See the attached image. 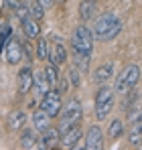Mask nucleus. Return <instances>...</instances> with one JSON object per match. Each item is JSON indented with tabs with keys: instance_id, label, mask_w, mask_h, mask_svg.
Returning a JSON list of instances; mask_svg holds the SVG:
<instances>
[{
	"instance_id": "obj_1",
	"label": "nucleus",
	"mask_w": 142,
	"mask_h": 150,
	"mask_svg": "<svg viewBox=\"0 0 142 150\" xmlns=\"http://www.w3.org/2000/svg\"><path fill=\"white\" fill-rule=\"evenodd\" d=\"M94 37L99 41H112L116 39L122 30V21L118 18L116 12H104L99 18H95L94 23Z\"/></svg>"
},
{
	"instance_id": "obj_2",
	"label": "nucleus",
	"mask_w": 142,
	"mask_h": 150,
	"mask_svg": "<svg viewBox=\"0 0 142 150\" xmlns=\"http://www.w3.org/2000/svg\"><path fill=\"white\" fill-rule=\"evenodd\" d=\"M94 30L85 25H79L73 30V37H71V49L73 53H92L94 49Z\"/></svg>"
},
{
	"instance_id": "obj_3",
	"label": "nucleus",
	"mask_w": 142,
	"mask_h": 150,
	"mask_svg": "<svg viewBox=\"0 0 142 150\" xmlns=\"http://www.w3.org/2000/svg\"><path fill=\"white\" fill-rule=\"evenodd\" d=\"M81 116H83V110H81V103H79V100L77 98H71L69 101H67V105L61 110V114H59V130H61V134L67 130V128H71L73 124H79L81 122Z\"/></svg>"
},
{
	"instance_id": "obj_4",
	"label": "nucleus",
	"mask_w": 142,
	"mask_h": 150,
	"mask_svg": "<svg viewBox=\"0 0 142 150\" xmlns=\"http://www.w3.org/2000/svg\"><path fill=\"white\" fill-rule=\"evenodd\" d=\"M112 108H114V89H110V87H99L97 89V93H95V118L102 122V120H106L108 116H110V112H112Z\"/></svg>"
},
{
	"instance_id": "obj_5",
	"label": "nucleus",
	"mask_w": 142,
	"mask_h": 150,
	"mask_svg": "<svg viewBox=\"0 0 142 150\" xmlns=\"http://www.w3.org/2000/svg\"><path fill=\"white\" fill-rule=\"evenodd\" d=\"M138 79H140V67H138V65H128V67L116 77V87H114V91L126 93L128 89H134L136 83H138Z\"/></svg>"
},
{
	"instance_id": "obj_6",
	"label": "nucleus",
	"mask_w": 142,
	"mask_h": 150,
	"mask_svg": "<svg viewBox=\"0 0 142 150\" xmlns=\"http://www.w3.org/2000/svg\"><path fill=\"white\" fill-rule=\"evenodd\" d=\"M41 110H45L51 118H59L61 110H63V100H61V91L57 87H51L45 98L41 100Z\"/></svg>"
},
{
	"instance_id": "obj_7",
	"label": "nucleus",
	"mask_w": 142,
	"mask_h": 150,
	"mask_svg": "<svg viewBox=\"0 0 142 150\" xmlns=\"http://www.w3.org/2000/svg\"><path fill=\"white\" fill-rule=\"evenodd\" d=\"M47 61L55 63L57 67H59V65H63V63L67 61V49H65V43H63L61 39H57V37H55V39H51Z\"/></svg>"
},
{
	"instance_id": "obj_8",
	"label": "nucleus",
	"mask_w": 142,
	"mask_h": 150,
	"mask_svg": "<svg viewBox=\"0 0 142 150\" xmlns=\"http://www.w3.org/2000/svg\"><path fill=\"white\" fill-rule=\"evenodd\" d=\"M23 55H24V45L16 39V37H12V39L8 41L6 49H4V57H6V61H8L10 65H16L18 61H23Z\"/></svg>"
},
{
	"instance_id": "obj_9",
	"label": "nucleus",
	"mask_w": 142,
	"mask_h": 150,
	"mask_svg": "<svg viewBox=\"0 0 142 150\" xmlns=\"http://www.w3.org/2000/svg\"><path fill=\"white\" fill-rule=\"evenodd\" d=\"M83 148H87V150L104 148V134H102L99 126H89L87 136H85V142H83Z\"/></svg>"
},
{
	"instance_id": "obj_10",
	"label": "nucleus",
	"mask_w": 142,
	"mask_h": 150,
	"mask_svg": "<svg viewBox=\"0 0 142 150\" xmlns=\"http://www.w3.org/2000/svg\"><path fill=\"white\" fill-rule=\"evenodd\" d=\"M81 140V126L73 124L61 134V146L63 148H77V142Z\"/></svg>"
},
{
	"instance_id": "obj_11",
	"label": "nucleus",
	"mask_w": 142,
	"mask_h": 150,
	"mask_svg": "<svg viewBox=\"0 0 142 150\" xmlns=\"http://www.w3.org/2000/svg\"><path fill=\"white\" fill-rule=\"evenodd\" d=\"M49 89H51V83H49L45 71L35 73V79H33V93H35V100L41 101L43 98H45V93H47Z\"/></svg>"
},
{
	"instance_id": "obj_12",
	"label": "nucleus",
	"mask_w": 142,
	"mask_h": 150,
	"mask_svg": "<svg viewBox=\"0 0 142 150\" xmlns=\"http://www.w3.org/2000/svg\"><path fill=\"white\" fill-rule=\"evenodd\" d=\"M61 142V130L59 128H49L43 132V136H41V142H39V148H55L57 144Z\"/></svg>"
},
{
	"instance_id": "obj_13",
	"label": "nucleus",
	"mask_w": 142,
	"mask_h": 150,
	"mask_svg": "<svg viewBox=\"0 0 142 150\" xmlns=\"http://www.w3.org/2000/svg\"><path fill=\"white\" fill-rule=\"evenodd\" d=\"M33 79H35V73H33V69L28 65L18 71V93L21 96H26L33 89Z\"/></svg>"
},
{
	"instance_id": "obj_14",
	"label": "nucleus",
	"mask_w": 142,
	"mask_h": 150,
	"mask_svg": "<svg viewBox=\"0 0 142 150\" xmlns=\"http://www.w3.org/2000/svg\"><path fill=\"white\" fill-rule=\"evenodd\" d=\"M114 77V63L112 61H106L104 65H99L97 69L94 71V83H97V85H104V83H108L110 79Z\"/></svg>"
},
{
	"instance_id": "obj_15",
	"label": "nucleus",
	"mask_w": 142,
	"mask_h": 150,
	"mask_svg": "<svg viewBox=\"0 0 142 150\" xmlns=\"http://www.w3.org/2000/svg\"><path fill=\"white\" fill-rule=\"evenodd\" d=\"M21 146L23 148H39V142H41V138L37 136V130L35 128H23V132H21Z\"/></svg>"
},
{
	"instance_id": "obj_16",
	"label": "nucleus",
	"mask_w": 142,
	"mask_h": 150,
	"mask_svg": "<svg viewBox=\"0 0 142 150\" xmlns=\"http://www.w3.org/2000/svg\"><path fill=\"white\" fill-rule=\"evenodd\" d=\"M21 25H23V30H24V35H26V39H39L41 37V25H39V21L35 16H26Z\"/></svg>"
},
{
	"instance_id": "obj_17",
	"label": "nucleus",
	"mask_w": 142,
	"mask_h": 150,
	"mask_svg": "<svg viewBox=\"0 0 142 150\" xmlns=\"http://www.w3.org/2000/svg\"><path fill=\"white\" fill-rule=\"evenodd\" d=\"M51 116H49L45 110H39V112H35V116H33V128L37 130V132H45V130H49L51 128Z\"/></svg>"
},
{
	"instance_id": "obj_18",
	"label": "nucleus",
	"mask_w": 142,
	"mask_h": 150,
	"mask_svg": "<svg viewBox=\"0 0 142 150\" xmlns=\"http://www.w3.org/2000/svg\"><path fill=\"white\" fill-rule=\"evenodd\" d=\"M95 12H97L95 0H83V2L79 4V18H81V23L92 21V18L95 16Z\"/></svg>"
},
{
	"instance_id": "obj_19",
	"label": "nucleus",
	"mask_w": 142,
	"mask_h": 150,
	"mask_svg": "<svg viewBox=\"0 0 142 150\" xmlns=\"http://www.w3.org/2000/svg\"><path fill=\"white\" fill-rule=\"evenodd\" d=\"M24 124H26V114H24L23 110L10 112V116H8V126H10V130H23Z\"/></svg>"
},
{
	"instance_id": "obj_20",
	"label": "nucleus",
	"mask_w": 142,
	"mask_h": 150,
	"mask_svg": "<svg viewBox=\"0 0 142 150\" xmlns=\"http://www.w3.org/2000/svg\"><path fill=\"white\" fill-rule=\"evenodd\" d=\"M89 61H92V53H73V63L81 73L89 71Z\"/></svg>"
},
{
	"instance_id": "obj_21",
	"label": "nucleus",
	"mask_w": 142,
	"mask_h": 150,
	"mask_svg": "<svg viewBox=\"0 0 142 150\" xmlns=\"http://www.w3.org/2000/svg\"><path fill=\"white\" fill-rule=\"evenodd\" d=\"M122 134H124V122L118 120V118H116V120H112L110 126H108V136H110L112 140H118Z\"/></svg>"
},
{
	"instance_id": "obj_22",
	"label": "nucleus",
	"mask_w": 142,
	"mask_h": 150,
	"mask_svg": "<svg viewBox=\"0 0 142 150\" xmlns=\"http://www.w3.org/2000/svg\"><path fill=\"white\" fill-rule=\"evenodd\" d=\"M136 100H138V91H136V89H128V91L124 93L122 110H124V112H130V110L136 105Z\"/></svg>"
},
{
	"instance_id": "obj_23",
	"label": "nucleus",
	"mask_w": 142,
	"mask_h": 150,
	"mask_svg": "<svg viewBox=\"0 0 142 150\" xmlns=\"http://www.w3.org/2000/svg\"><path fill=\"white\" fill-rule=\"evenodd\" d=\"M43 71H45V75H47L51 87H57V83H59V71H57V65L49 61L47 65H45V69H43Z\"/></svg>"
},
{
	"instance_id": "obj_24",
	"label": "nucleus",
	"mask_w": 142,
	"mask_h": 150,
	"mask_svg": "<svg viewBox=\"0 0 142 150\" xmlns=\"http://www.w3.org/2000/svg\"><path fill=\"white\" fill-rule=\"evenodd\" d=\"M49 43L47 39H43V37H39L37 39V59H41V61H47L49 57Z\"/></svg>"
},
{
	"instance_id": "obj_25",
	"label": "nucleus",
	"mask_w": 142,
	"mask_h": 150,
	"mask_svg": "<svg viewBox=\"0 0 142 150\" xmlns=\"http://www.w3.org/2000/svg\"><path fill=\"white\" fill-rule=\"evenodd\" d=\"M28 10H31V16H35L37 21H41L45 16V6L39 0H28Z\"/></svg>"
},
{
	"instance_id": "obj_26",
	"label": "nucleus",
	"mask_w": 142,
	"mask_h": 150,
	"mask_svg": "<svg viewBox=\"0 0 142 150\" xmlns=\"http://www.w3.org/2000/svg\"><path fill=\"white\" fill-rule=\"evenodd\" d=\"M10 39H12V26L4 25V26H2V30H0V55L4 53V49H6V45H8Z\"/></svg>"
},
{
	"instance_id": "obj_27",
	"label": "nucleus",
	"mask_w": 142,
	"mask_h": 150,
	"mask_svg": "<svg viewBox=\"0 0 142 150\" xmlns=\"http://www.w3.org/2000/svg\"><path fill=\"white\" fill-rule=\"evenodd\" d=\"M69 81H71V87H79L81 85V71L77 67H73L69 71Z\"/></svg>"
},
{
	"instance_id": "obj_28",
	"label": "nucleus",
	"mask_w": 142,
	"mask_h": 150,
	"mask_svg": "<svg viewBox=\"0 0 142 150\" xmlns=\"http://www.w3.org/2000/svg\"><path fill=\"white\" fill-rule=\"evenodd\" d=\"M12 14H14V16H16V18L23 23L26 16H31V10H28V6H26V4H21V6H18V8H16Z\"/></svg>"
},
{
	"instance_id": "obj_29",
	"label": "nucleus",
	"mask_w": 142,
	"mask_h": 150,
	"mask_svg": "<svg viewBox=\"0 0 142 150\" xmlns=\"http://www.w3.org/2000/svg\"><path fill=\"white\" fill-rule=\"evenodd\" d=\"M57 85H59V87H57V89H59V91H61V93H65V91H67V89H69V85H71L69 77H59V83H57Z\"/></svg>"
},
{
	"instance_id": "obj_30",
	"label": "nucleus",
	"mask_w": 142,
	"mask_h": 150,
	"mask_svg": "<svg viewBox=\"0 0 142 150\" xmlns=\"http://www.w3.org/2000/svg\"><path fill=\"white\" fill-rule=\"evenodd\" d=\"M39 2H41V4H43L45 8H49V6H51V4H53L55 0H39Z\"/></svg>"
},
{
	"instance_id": "obj_31",
	"label": "nucleus",
	"mask_w": 142,
	"mask_h": 150,
	"mask_svg": "<svg viewBox=\"0 0 142 150\" xmlns=\"http://www.w3.org/2000/svg\"><path fill=\"white\" fill-rule=\"evenodd\" d=\"M2 8H8V0H0V10Z\"/></svg>"
},
{
	"instance_id": "obj_32",
	"label": "nucleus",
	"mask_w": 142,
	"mask_h": 150,
	"mask_svg": "<svg viewBox=\"0 0 142 150\" xmlns=\"http://www.w3.org/2000/svg\"><path fill=\"white\" fill-rule=\"evenodd\" d=\"M55 2H67V0H55Z\"/></svg>"
}]
</instances>
